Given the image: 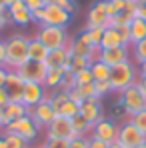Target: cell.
Instances as JSON below:
<instances>
[{
	"label": "cell",
	"mask_w": 146,
	"mask_h": 148,
	"mask_svg": "<svg viewBox=\"0 0 146 148\" xmlns=\"http://www.w3.org/2000/svg\"><path fill=\"white\" fill-rule=\"evenodd\" d=\"M28 112H30V108H28L26 104H22V102H10V104H6V106L0 110L2 130L10 122H14V120H18V118H22V116H28Z\"/></svg>",
	"instance_id": "17"
},
{
	"label": "cell",
	"mask_w": 146,
	"mask_h": 148,
	"mask_svg": "<svg viewBox=\"0 0 146 148\" xmlns=\"http://www.w3.org/2000/svg\"><path fill=\"white\" fill-rule=\"evenodd\" d=\"M6 24H12V14H10L8 8H4V10L0 12V32L6 28Z\"/></svg>",
	"instance_id": "40"
},
{
	"label": "cell",
	"mask_w": 146,
	"mask_h": 148,
	"mask_svg": "<svg viewBox=\"0 0 146 148\" xmlns=\"http://www.w3.org/2000/svg\"><path fill=\"white\" fill-rule=\"evenodd\" d=\"M64 70L62 68H48L46 74V80H44V88L46 90H60L62 88V82H64Z\"/></svg>",
	"instance_id": "22"
},
{
	"label": "cell",
	"mask_w": 146,
	"mask_h": 148,
	"mask_svg": "<svg viewBox=\"0 0 146 148\" xmlns=\"http://www.w3.org/2000/svg\"><path fill=\"white\" fill-rule=\"evenodd\" d=\"M136 86L140 88V92L146 96V76H142V74H138V80H136Z\"/></svg>",
	"instance_id": "45"
},
{
	"label": "cell",
	"mask_w": 146,
	"mask_h": 148,
	"mask_svg": "<svg viewBox=\"0 0 146 148\" xmlns=\"http://www.w3.org/2000/svg\"><path fill=\"white\" fill-rule=\"evenodd\" d=\"M40 148H44V146H40Z\"/></svg>",
	"instance_id": "55"
},
{
	"label": "cell",
	"mask_w": 146,
	"mask_h": 148,
	"mask_svg": "<svg viewBox=\"0 0 146 148\" xmlns=\"http://www.w3.org/2000/svg\"><path fill=\"white\" fill-rule=\"evenodd\" d=\"M70 148H88V138L84 136H76L70 140Z\"/></svg>",
	"instance_id": "41"
},
{
	"label": "cell",
	"mask_w": 146,
	"mask_h": 148,
	"mask_svg": "<svg viewBox=\"0 0 146 148\" xmlns=\"http://www.w3.org/2000/svg\"><path fill=\"white\" fill-rule=\"evenodd\" d=\"M112 144H106V142H102V140H98V138H92V136H88V148H110Z\"/></svg>",
	"instance_id": "42"
},
{
	"label": "cell",
	"mask_w": 146,
	"mask_h": 148,
	"mask_svg": "<svg viewBox=\"0 0 146 148\" xmlns=\"http://www.w3.org/2000/svg\"><path fill=\"white\" fill-rule=\"evenodd\" d=\"M134 2H144V0H134Z\"/></svg>",
	"instance_id": "53"
},
{
	"label": "cell",
	"mask_w": 146,
	"mask_h": 148,
	"mask_svg": "<svg viewBox=\"0 0 146 148\" xmlns=\"http://www.w3.org/2000/svg\"><path fill=\"white\" fill-rule=\"evenodd\" d=\"M120 46H130V40L120 34L114 26H108L104 28V36H102V44H100V50L106 48H120Z\"/></svg>",
	"instance_id": "19"
},
{
	"label": "cell",
	"mask_w": 146,
	"mask_h": 148,
	"mask_svg": "<svg viewBox=\"0 0 146 148\" xmlns=\"http://www.w3.org/2000/svg\"><path fill=\"white\" fill-rule=\"evenodd\" d=\"M24 86L26 82L18 76L16 70H8V78H6V84H4V90L8 94L10 102H22V94H24Z\"/></svg>",
	"instance_id": "16"
},
{
	"label": "cell",
	"mask_w": 146,
	"mask_h": 148,
	"mask_svg": "<svg viewBox=\"0 0 146 148\" xmlns=\"http://www.w3.org/2000/svg\"><path fill=\"white\" fill-rule=\"evenodd\" d=\"M16 72H18V76L24 80L26 84H44L46 74H48V66L44 62H32V60H28L24 66H20Z\"/></svg>",
	"instance_id": "7"
},
{
	"label": "cell",
	"mask_w": 146,
	"mask_h": 148,
	"mask_svg": "<svg viewBox=\"0 0 146 148\" xmlns=\"http://www.w3.org/2000/svg\"><path fill=\"white\" fill-rule=\"evenodd\" d=\"M68 52L72 56H80V58H90V60H96L98 50L84 38V34L80 32L78 36L70 38V44H68Z\"/></svg>",
	"instance_id": "14"
},
{
	"label": "cell",
	"mask_w": 146,
	"mask_h": 148,
	"mask_svg": "<svg viewBox=\"0 0 146 148\" xmlns=\"http://www.w3.org/2000/svg\"><path fill=\"white\" fill-rule=\"evenodd\" d=\"M2 138L6 142V148H28V142H26L24 138H20L18 134H14V132L4 130L2 132Z\"/></svg>",
	"instance_id": "27"
},
{
	"label": "cell",
	"mask_w": 146,
	"mask_h": 148,
	"mask_svg": "<svg viewBox=\"0 0 146 148\" xmlns=\"http://www.w3.org/2000/svg\"><path fill=\"white\" fill-rule=\"evenodd\" d=\"M46 138H62V140H72L76 138L72 130V120L64 116H56L52 124L46 128Z\"/></svg>",
	"instance_id": "13"
},
{
	"label": "cell",
	"mask_w": 146,
	"mask_h": 148,
	"mask_svg": "<svg viewBox=\"0 0 146 148\" xmlns=\"http://www.w3.org/2000/svg\"><path fill=\"white\" fill-rule=\"evenodd\" d=\"M130 50H132V56H134L136 64L146 62V38H144V40H140V42H136V44H132Z\"/></svg>",
	"instance_id": "32"
},
{
	"label": "cell",
	"mask_w": 146,
	"mask_h": 148,
	"mask_svg": "<svg viewBox=\"0 0 146 148\" xmlns=\"http://www.w3.org/2000/svg\"><path fill=\"white\" fill-rule=\"evenodd\" d=\"M6 78H8V68L6 66H0V86L6 84Z\"/></svg>",
	"instance_id": "46"
},
{
	"label": "cell",
	"mask_w": 146,
	"mask_h": 148,
	"mask_svg": "<svg viewBox=\"0 0 146 148\" xmlns=\"http://www.w3.org/2000/svg\"><path fill=\"white\" fill-rule=\"evenodd\" d=\"M78 112H80V106L72 102V100H68V102H64L58 110H56V116H64V118H70L72 120L74 116H78Z\"/></svg>",
	"instance_id": "29"
},
{
	"label": "cell",
	"mask_w": 146,
	"mask_h": 148,
	"mask_svg": "<svg viewBox=\"0 0 146 148\" xmlns=\"http://www.w3.org/2000/svg\"><path fill=\"white\" fill-rule=\"evenodd\" d=\"M130 122L134 124V126H136V128L146 136V108H144V110H140V112H136V114L130 118Z\"/></svg>",
	"instance_id": "34"
},
{
	"label": "cell",
	"mask_w": 146,
	"mask_h": 148,
	"mask_svg": "<svg viewBox=\"0 0 146 148\" xmlns=\"http://www.w3.org/2000/svg\"><path fill=\"white\" fill-rule=\"evenodd\" d=\"M24 4L30 12H36V10H42L44 6L52 4V0H24Z\"/></svg>",
	"instance_id": "38"
},
{
	"label": "cell",
	"mask_w": 146,
	"mask_h": 148,
	"mask_svg": "<svg viewBox=\"0 0 146 148\" xmlns=\"http://www.w3.org/2000/svg\"><path fill=\"white\" fill-rule=\"evenodd\" d=\"M130 56H132V50L130 46H120V48H106V50H98L96 60L104 62L106 66L114 68L118 64H124V62H130Z\"/></svg>",
	"instance_id": "10"
},
{
	"label": "cell",
	"mask_w": 146,
	"mask_h": 148,
	"mask_svg": "<svg viewBox=\"0 0 146 148\" xmlns=\"http://www.w3.org/2000/svg\"><path fill=\"white\" fill-rule=\"evenodd\" d=\"M44 148H70V140H62V138H46V142L42 144Z\"/></svg>",
	"instance_id": "37"
},
{
	"label": "cell",
	"mask_w": 146,
	"mask_h": 148,
	"mask_svg": "<svg viewBox=\"0 0 146 148\" xmlns=\"http://www.w3.org/2000/svg\"><path fill=\"white\" fill-rule=\"evenodd\" d=\"M118 104H120L122 112H124V114L128 116V120H130L136 112H140V110L146 108V96L140 92V88H138L136 84H132V86H128L126 90L120 92Z\"/></svg>",
	"instance_id": "5"
},
{
	"label": "cell",
	"mask_w": 146,
	"mask_h": 148,
	"mask_svg": "<svg viewBox=\"0 0 146 148\" xmlns=\"http://www.w3.org/2000/svg\"><path fill=\"white\" fill-rule=\"evenodd\" d=\"M34 22H38L40 26H58V28H66L72 20V14H68L66 10L58 8L56 4H48L42 10L32 12Z\"/></svg>",
	"instance_id": "2"
},
{
	"label": "cell",
	"mask_w": 146,
	"mask_h": 148,
	"mask_svg": "<svg viewBox=\"0 0 146 148\" xmlns=\"http://www.w3.org/2000/svg\"><path fill=\"white\" fill-rule=\"evenodd\" d=\"M74 78H76V86H84V84H92V82H94L90 68H86V70H82V72L74 74Z\"/></svg>",
	"instance_id": "36"
},
{
	"label": "cell",
	"mask_w": 146,
	"mask_h": 148,
	"mask_svg": "<svg viewBox=\"0 0 146 148\" xmlns=\"http://www.w3.org/2000/svg\"><path fill=\"white\" fill-rule=\"evenodd\" d=\"M28 148H32V146H28Z\"/></svg>",
	"instance_id": "57"
},
{
	"label": "cell",
	"mask_w": 146,
	"mask_h": 148,
	"mask_svg": "<svg viewBox=\"0 0 146 148\" xmlns=\"http://www.w3.org/2000/svg\"><path fill=\"white\" fill-rule=\"evenodd\" d=\"M144 4H146V0H144Z\"/></svg>",
	"instance_id": "56"
},
{
	"label": "cell",
	"mask_w": 146,
	"mask_h": 148,
	"mask_svg": "<svg viewBox=\"0 0 146 148\" xmlns=\"http://www.w3.org/2000/svg\"><path fill=\"white\" fill-rule=\"evenodd\" d=\"M46 58H48V48H46L36 36H30L28 60H32V62H46Z\"/></svg>",
	"instance_id": "21"
},
{
	"label": "cell",
	"mask_w": 146,
	"mask_h": 148,
	"mask_svg": "<svg viewBox=\"0 0 146 148\" xmlns=\"http://www.w3.org/2000/svg\"><path fill=\"white\" fill-rule=\"evenodd\" d=\"M34 36L48 48V52L68 48V44H70V36H68L66 28H58V26H40Z\"/></svg>",
	"instance_id": "4"
},
{
	"label": "cell",
	"mask_w": 146,
	"mask_h": 148,
	"mask_svg": "<svg viewBox=\"0 0 146 148\" xmlns=\"http://www.w3.org/2000/svg\"><path fill=\"white\" fill-rule=\"evenodd\" d=\"M138 80V66L130 62H124V64H118L112 68L110 72V84H112V90L120 94L122 90H126L128 86L136 84Z\"/></svg>",
	"instance_id": "3"
},
{
	"label": "cell",
	"mask_w": 146,
	"mask_h": 148,
	"mask_svg": "<svg viewBox=\"0 0 146 148\" xmlns=\"http://www.w3.org/2000/svg\"><path fill=\"white\" fill-rule=\"evenodd\" d=\"M142 142H146V136L130 122L126 120L124 124L118 126V138H116V144L122 148H138Z\"/></svg>",
	"instance_id": "6"
},
{
	"label": "cell",
	"mask_w": 146,
	"mask_h": 148,
	"mask_svg": "<svg viewBox=\"0 0 146 148\" xmlns=\"http://www.w3.org/2000/svg\"><path fill=\"white\" fill-rule=\"evenodd\" d=\"M110 148H122V146H118V144H116V142H114V144H112V146Z\"/></svg>",
	"instance_id": "51"
},
{
	"label": "cell",
	"mask_w": 146,
	"mask_h": 148,
	"mask_svg": "<svg viewBox=\"0 0 146 148\" xmlns=\"http://www.w3.org/2000/svg\"><path fill=\"white\" fill-rule=\"evenodd\" d=\"M90 72H92L94 82H108V80H110V72H112V68L106 66V64L100 62V60H92V64H90Z\"/></svg>",
	"instance_id": "23"
},
{
	"label": "cell",
	"mask_w": 146,
	"mask_h": 148,
	"mask_svg": "<svg viewBox=\"0 0 146 148\" xmlns=\"http://www.w3.org/2000/svg\"><path fill=\"white\" fill-rule=\"evenodd\" d=\"M138 74H142V76H146V62H142V64H138Z\"/></svg>",
	"instance_id": "49"
},
{
	"label": "cell",
	"mask_w": 146,
	"mask_h": 148,
	"mask_svg": "<svg viewBox=\"0 0 146 148\" xmlns=\"http://www.w3.org/2000/svg\"><path fill=\"white\" fill-rule=\"evenodd\" d=\"M128 0H106V10H108V16L114 18L122 12V8L126 6Z\"/></svg>",
	"instance_id": "33"
},
{
	"label": "cell",
	"mask_w": 146,
	"mask_h": 148,
	"mask_svg": "<svg viewBox=\"0 0 146 148\" xmlns=\"http://www.w3.org/2000/svg\"><path fill=\"white\" fill-rule=\"evenodd\" d=\"M70 58L72 54L68 52V48H60V50H50L48 58H46V66L48 68H62L64 72H70Z\"/></svg>",
	"instance_id": "20"
},
{
	"label": "cell",
	"mask_w": 146,
	"mask_h": 148,
	"mask_svg": "<svg viewBox=\"0 0 146 148\" xmlns=\"http://www.w3.org/2000/svg\"><path fill=\"white\" fill-rule=\"evenodd\" d=\"M48 100H50V104L54 106V110H58L64 102L70 100V96H68V90L60 88V90H52V92H48Z\"/></svg>",
	"instance_id": "28"
},
{
	"label": "cell",
	"mask_w": 146,
	"mask_h": 148,
	"mask_svg": "<svg viewBox=\"0 0 146 148\" xmlns=\"http://www.w3.org/2000/svg\"><path fill=\"white\" fill-rule=\"evenodd\" d=\"M14 2H18V0H0V4H2V6H6V8H10Z\"/></svg>",
	"instance_id": "48"
},
{
	"label": "cell",
	"mask_w": 146,
	"mask_h": 148,
	"mask_svg": "<svg viewBox=\"0 0 146 148\" xmlns=\"http://www.w3.org/2000/svg\"><path fill=\"white\" fill-rule=\"evenodd\" d=\"M144 38H146V20L134 18L130 22V44H136Z\"/></svg>",
	"instance_id": "24"
},
{
	"label": "cell",
	"mask_w": 146,
	"mask_h": 148,
	"mask_svg": "<svg viewBox=\"0 0 146 148\" xmlns=\"http://www.w3.org/2000/svg\"><path fill=\"white\" fill-rule=\"evenodd\" d=\"M0 128H2V120H0Z\"/></svg>",
	"instance_id": "54"
},
{
	"label": "cell",
	"mask_w": 146,
	"mask_h": 148,
	"mask_svg": "<svg viewBox=\"0 0 146 148\" xmlns=\"http://www.w3.org/2000/svg\"><path fill=\"white\" fill-rule=\"evenodd\" d=\"M138 148H146V142H142V144H140V146H138Z\"/></svg>",
	"instance_id": "52"
},
{
	"label": "cell",
	"mask_w": 146,
	"mask_h": 148,
	"mask_svg": "<svg viewBox=\"0 0 146 148\" xmlns=\"http://www.w3.org/2000/svg\"><path fill=\"white\" fill-rule=\"evenodd\" d=\"M4 130L18 134L20 138H24L28 144H30V142H34V140L38 138V134H40V128L34 124V120H32L30 116H22V118H18V120L10 122Z\"/></svg>",
	"instance_id": "8"
},
{
	"label": "cell",
	"mask_w": 146,
	"mask_h": 148,
	"mask_svg": "<svg viewBox=\"0 0 146 148\" xmlns=\"http://www.w3.org/2000/svg\"><path fill=\"white\" fill-rule=\"evenodd\" d=\"M110 16L106 10V0H96L86 16V28H108Z\"/></svg>",
	"instance_id": "11"
},
{
	"label": "cell",
	"mask_w": 146,
	"mask_h": 148,
	"mask_svg": "<svg viewBox=\"0 0 146 148\" xmlns=\"http://www.w3.org/2000/svg\"><path fill=\"white\" fill-rule=\"evenodd\" d=\"M6 60V52H4V40H0V66H4Z\"/></svg>",
	"instance_id": "47"
},
{
	"label": "cell",
	"mask_w": 146,
	"mask_h": 148,
	"mask_svg": "<svg viewBox=\"0 0 146 148\" xmlns=\"http://www.w3.org/2000/svg\"><path fill=\"white\" fill-rule=\"evenodd\" d=\"M6 104H10V98H8V94H6V90H4V86H0V110H2Z\"/></svg>",
	"instance_id": "43"
},
{
	"label": "cell",
	"mask_w": 146,
	"mask_h": 148,
	"mask_svg": "<svg viewBox=\"0 0 146 148\" xmlns=\"http://www.w3.org/2000/svg\"><path fill=\"white\" fill-rule=\"evenodd\" d=\"M72 130H74V136H84V138H88L90 132H92V124L86 122V120L78 114V116L72 118Z\"/></svg>",
	"instance_id": "25"
},
{
	"label": "cell",
	"mask_w": 146,
	"mask_h": 148,
	"mask_svg": "<svg viewBox=\"0 0 146 148\" xmlns=\"http://www.w3.org/2000/svg\"><path fill=\"white\" fill-rule=\"evenodd\" d=\"M46 98H48V90L44 88V84H26L24 86L22 104H26L28 108H34L36 104H40Z\"/></svg>",
	"instance_id": "18"
},
{
	"label": "cell",
	"mask_w": 146,
	"mask_h": 148,
	"mask_svg": "<svg viewBox=\"0 0 146 148\" xmlns=\"http://www.w3.org/2000/svg\"><path fill=\"white\" fill-rule=\"evenodd\" d=\"M136 18L146 20V4L144 2H138V6H136Z\"/></svg>",
	"instance_id": "44"
},
{
	"label": "cell",
	"mask_w": 146,
	"mask_h": 148,
	"mask_svg": "<svg viewBox=\"0 0 146 148\" xmlns=\"http://www.w3.org/2000/svg\"><path fill=\"white\" fill-rule=\"evenodd\" d=\"M94 88H96V96L100 100L104 98V96H108V94H112V92H114V90H112L110 80H108V82H94Z\"/></svg>",
	"instance_id": "35"
},
{
	"label": "cell",
	"mask_w": 146,
	"mask_h": 148,
	"mask_svg": "<svg viewBox=\"0 0 146 148\" xmlns=\"http://www.w3.org/2000/svg\"><path fill=\"white\" fill-rule=\"evenodd\" d=\"M52 4H56L58 8L66 10L68 14H74L76 12V0H52Z\"/></svg>",
	"instance_id": "39"
},
{
	"label": "cell",
	"mask_w": 146,
	"mask_h": 148,
	"mask_svg": "<svg viewBox=\"0 0 146 148\" xmlns=\"http://www.w3.org/2000/svg\"><path fill=\"white\" fill-rule=\"evenodd\" d=\"M86 122H90L92 126L96 122H100L104 118V108H102V102L100 98H92V100H84L80 104V112H78Z\"/></svg>",
	"instance_id": "15"
},
{
	"label": "cell",
	"mask_w": 146,
	"mask_h": 148,
	"mask_svg": "<svg viewBox=\"0 0 146 148\" xmlns=\"http://www.w3.org/2000/svg\"><path fill=\"white\" fill-rule=\"evenodd\" d=\"M90 64H92V60H90V58L72 56V58H70V72L78 74V72H82V70H86V68H90Z\"/></svg>",
	"instance_id": "31"
},
{
	"label": "cell",
	"mask_w": 146,
	"mask_h": 148,
	"mask_svg": "<svg viewBox=\"0 0 146 148\" xmlns=\"http://www.w3.org/2000/svg\"><path fill=\"white\" fill-rule=\"evenodd\" d=\"M84 38L94 46L96 50H100V44H102V36H104V28H84L82 30Z\"/></svg>",
	"instance_id": "26"
},
{
	"label": "cell",
	"mask_w": 146,
	"mask_h": 148,
	"mask_svg": "<svg viewBox=\"0 0 146 148\" xmlns=\"http://www.w3.org/2000/svg\"><path fill=\"white\" fill-rule=\"evenodd\" d=\"M28 44H30V36L22 32H16L4 40V52H6L4 66L8 70H18L28 62Z\"/></svg>",
	"instance_id": "1"
},
{
	"label": "cell",
	"mask_w": 146,
	"mask_h": 148,
	"mask_svg": "<svg viewBox=\"0 0 146 148\" xmlns=\"http://www.w3.org/2000/svg\"><path fill=\"white\" fill-rule=\"evenodd\" d=\"M0 148H6V142H4V138H2V134H0Z\"/></svg>",
	"instance_id": "50"
},
{
	"label": "cell",
	"mask_w": 146,
	"mask_h": 148,
	"mask_svg": "<svg viewBox=\"0 0 146 148\" xmlns=\"http://www.w3.org/2000/svg\"><path fill=\"white\" fill-rule=\"evenodd\" d=\"M90 136L106 142V144H114L116 138H118V126H116L114 120H110V118H102L100 122H96L92 126Z\"/></svg>",
	"instance_id": "12"
},
{
	"label": "cell",
	"mask_w": 146,
	"mask_h": 148,
	"mask_svg": "<svg viewBox=\"0 0 146 148\" xmlns=\"http://www.w3.org/2000/svg\"><path fill=\"white\" fill-rule=\"evenodd\" d=\"M28 116L34 120V124L40 128V130H46L52 120L56 118V110H54V106L50 104V100H42L40 104H36L34 108H30V112H28Z\"/></svg>",
	"instance_id": "9"
},
{
	"label": "cell",
	"mask_w": 146,
	"mask_h": 148,
	"mask_svg": "<svg viewBox=\"0 0 146 148\" xmlns=\"http://www.w3.org/2000/svg\"><path fill=\"white\" fill-rule=\"evenodd\" d=\"M30 22H34V18H32V12L28 8H22L18 12H12V24L14 26H28Z\"/></svg>",
	"instance_id": "30"
}]
</instances>
